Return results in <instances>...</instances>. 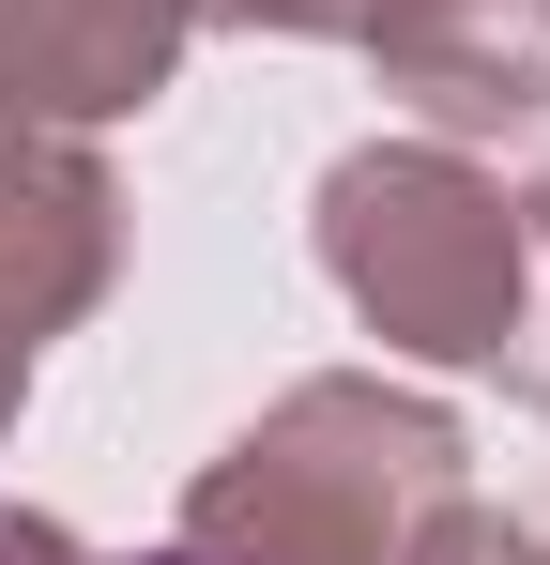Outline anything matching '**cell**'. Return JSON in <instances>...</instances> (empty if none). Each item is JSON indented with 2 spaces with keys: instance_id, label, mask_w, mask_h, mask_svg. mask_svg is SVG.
<instances>
[{
  "instance_id": "6da1fadb",
  "label": "cell",
  "mask_w": 550,
  "mask_h": 565,
  "mask_svg": "<svg viewBox=\"0 0 550 565\" xmlns=\"http://www.w3.org/2000/svg\"><path fill=\"white\" fill-rule=\"evenodd\" d=\"M306 230L398 367H474L550 413V184L474 169L458 138H367L321 169Z\"/></svg>"
},
{
  "instance_id": "7a4b0ae2",
  "label": "cell",
  "mask_w": 550,
  "mask_h": 565,
  "mask_svg": "<svg viewBox=\"0 0 550 565\" xmlns=\"http://www.w3.org/2000/svg\"><path fill=\"white\" fill-rule=\"evenodd\" d=\"M458 413L413 382L321 367L290 382L261 428H230L199 489H183V551L199 565H398L429 535V504H458Z\"/></svg>"
},
{
  "instance_id": "3957f363",
  "label": "cell",
  "mask_w": 550,
  "mask_h": 565,
  "mask_svg": "<svg viewBox=\"0 0 550 565\" xmlns=\"http://www.w3.org/2000/svg\"><path fill=\"white\" fill-rule=\"evenodd\" d=\"M123 276V184L62 122H0V321L15 337H77Z\"/></svg>"
},
{
  "instance_id": "277c9868",
  "label": "cell",
  "mask_w": 550,
  "mask_h": 565,
  "mask_svg": "<svg viewBox=\"0 0 550 565\" xmlns=\"http://www.w3.org/2000/svg\"><path fill=\"white\" fill-rule=\"evenodd\" d=\"M199 46V0H0V122H123Z\"/></svg>"
},
{
  "instance_id": "5b68a950",
  "label": "cell",
  "mask_w": 550,
  "mask_h": 565,
  "mask_svg": "<svg viewBox=\"0 0 550 565\" xmlns=\"http://www.w3.org/2000/svg\"><path fill=\"white\" fill-rule=\"evenodd\" d=\"M367 62L429 138H536L550 122V0H398L367 31Z\"/></svg>"
},
{
  "instance_id": "8992f818",
  "label": "cell",
  "mask_w": 550,
  "mask_h": 565,
  "mask_svg": "<svg viewBox=\"0 0 550 565\" xmlns=\"http://www.w3.org/2000/svg\"><path fill=\"white\" fill-rule=\"evenodd\" d=\"M398 565H550V535H520L505 504H474V489H458V504H429V535H413Z\"/></svg>"
},
{
  "instance_id": "52a82bcc",
  "label": "cell",
  "mask_w": 550,
  "mask_h": 565,
  "mask_svg": "<svg viewBox=\"0 0 550 565\" xmlns=\"http://www.w3.org/2000/svg\"><path fill=\"white\" fill-rule=\"evenodd\" d=\"M199 15H230V31H275V46H352V62H367V31H382L398 0H199Z\"/></svg>"
},
{
  "instance_id": "ba28073f",
  "label": "cell",
  "mask_w": 550,
  "mask_h": 565,
  "mask_svg": "<svg viewBox=\"0 0 550 565\" xmlns=\"http://www.w3.org/2000/svg\"><path fill=\"white\" fill-rule=\"evenodd\" d=\"M0 565H92L62 520H31V504H0Z\"/></svg>"
},
{
  "instance_id": "9c48e42d",
  "label": "cell",
  "mask_w": 550,
  "mask_h": 565,
  "mask_svg": "<svg viewBox=\"0 0 550 565\" xmlns=\"http://www.w3.org/2000/svg\"><path fill=\"white\" fill-rule=\"evenodd\" d=\"M15 397H31V337L0 321V428H15Z\"/></svg>"
},
{
  "instance_id": "30bf717a",
  "label": "cell",
  "mask_w": 550,
  "mask_h": 565,
  "mask_svg": "<svg viewBox=\"0 0 550 565\" xmlns=\"http://www.w3.org/2000/svg\"><path fill=\"white\" fill-rule=\"evenodd\" d=\"M92 565H107V551H92ZM154 565H199V551H183V535H169V551H154Z\"/></svg>"
}]
</instances>
